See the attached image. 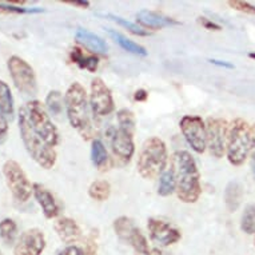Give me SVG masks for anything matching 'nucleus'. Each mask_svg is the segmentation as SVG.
Wrapping results in <instances>:
<instances>
[{"mask_svg": "<svg viewBox=\"0 0 255 255\" xmlns=\"http://www.w3.org/2000/svg\"><path fill=\"white\" fill-rule=\"evenodd\" d=\"M118 123H119V128L125 131L127 134L134 135L135 131V117L132 111L127 109L121 110L118 113Z\"/></svg>", "mask_w": 255, "mask_h": 255, "instance_id": "nucleus-29", "label": "nucleus"}, {"mask_svg": "<svg viewBox=\"0 0 255 255\" xmlns=\"http://www.w3.org/2000/svg\"><path fill=\"white\" fill-rule=\"evenodd\" d=\"M42 8H24V7H19V5L11 4L8 1H0V12L5 13H34V12H42Z\"/></svg>", "mask_w": 255, "mask_h": 255, "instance_id": "nucleus-32", "label": "nucleus"}, {"mask_svg": "<svg viewBox=\"0 0 255 255\" xmlns=\"http://www.w3.org/2000/svg\"><path fill=\"white\" fill-rule=\"evenodd\" d=\"M9 75L12 78V82L17 91H20L24 95L32 97L38 92V83H36V75L34 68L25 62L20 56L13 55L7 62Z\"/></svg>", "mask_w": 255, "mask_h": 255, "instance_id": "nucleus-7", "label": "nucleus"}, {"mask_svg": "<svg viewBox=\"0 0 255 255\" xmlns=\"http://www.w3.org/2000/svg\"><path fill=\"white\" fill-rule=\"evenodd\" d=\"M114 231H115V234L118 235V238L121 241L130 243V241L138 233L139 229L135 226L132 219L127 217H119L114 221Z\"/></svg>", "mask_w": 255, "mask_h": 255, "instance_id": "nucleus-20", "label": "nucleus"}, {"mask_svg": "<svg viewBox=\"0 0 255 255\" xmlns=\"http://www.w3.org/2000/svg\"><path fill=\"white\" fill-rule=\"evenodd\" d=\"M17 237V226L15 221L5 218L0 222V238L5 245H13Z\"/></svg>", "mask_w": 255, "mask_h": 255, "instance_id": "nucleus-27", "label": "nucleus"}, {"mask_svg": "<svg viewBox=\"0 0 255 255\" xmlns=\"http://www.w3.org/2000/svg\"><path fill=\"white\" fill-rule=\"evenodd\" d=\"M7 136H8V119L0 114V144L7 140Z\"/></svg>", "mask_w": 255, "mask_h": 255, "instance_id": "nucleus-35", "label": "nucleus"}, {"mask_svg": "<svg viewBox=\"0 0 255 255\" xmlns=\"http://www.w3.org/2000/svg\"><path fill=\"white\" fill-rule=\"evenodd\" d=\"M70 58H71V62L75 63L76 66H79L80 68L83 70H87L90 72H95L98 68V64H99V59L95 56V55H86L83 51L75 47L72 48L71 54H70Z\"/></svg>", "mask_w": 255, "mask_h": 255, "instance_id": "nucleus-22", "label": "nucleus"}, {"mask_svg": "<svg viewBox=\"0 0 255 255\" xmlns=\"http://www.w3.org/2000/svg\"><path fill=\"white\" fill-rule=\"evenodd\" d=\"M199 23H201L206 29H210V31H219V29H222L221 25L217 24L215 21L210 20V19H206V17H201V19H199Z\"/></svg>", "mask_w": 255, "mask_h": 255, "instance_id": "nucleus-37", "label": "nucleus"}, {"mask_svg": "<svg viewBox=\"0 0 255 255\" xmlns=\"http://www.w3.org/2000/svg\"><path fill=\"white\" fill-rule=\"evenodd\" d=\"M0 114H3L9 121H12L15 115L12 92L8 84L3 80H0Z\"/></svg>", "mask_w": 255, "mask_h": 255, "instance_id": "nucleus-21", "label": "nucleus"}, {"mask_svg": "<svg viewBox=\"0 0 255 255\" xmlns=\"http://www.w3.org/2000/svg\"><path fill=\"white\" fill-rule=\"evenodd\" d=\"M210 62L213 63V64H215V66H219V67L234 68V66H233V64H230V63H227V62H222V60H217V59H213V60H210Z\"/></svg>", "mask_w": 255, "mask_h": 255, "instance_id": "nucleus-41", "label": "nucleus"}, {"mask_svg": "<svg viewBox=\"0 0 255 255\" xmlns=\"http://www.w3.org/2000/svg\"><path fill=\"white\" fill-rule=\"evenodd\" d=\"M241 229L246 234H255V205L247 206L242 214Z\"/></svg>", "mask_w": 255, "mask_h": 255, "instance_id": "nucleus-31", "label": "nucleus"}, {"mask_svg": "<svg viewBox=\"0 0 255 255\" xmlns=\"http://www.w3.org/2000/svg\"><path fill=\"white\" fill-rule=\"evenodd\" d=\"M147 255H163V254H162V253H160V251H159L158 249H151L150 253H148V254H147Z\"/></svg>", "mask_w": 255, "mask_h": 255, "instance_id": "nucleus-42", "label": "nucleus"}, {"mask_svg": "<svg viewBox=\"0 0 255 255\" xmlns=\"http://www.w3.org/2000/svg\"><path fill=\"white\" fill-rule=\"evenodd\" d=\"M254 245H255V237H254Z\"/></svg>", "mask_w": 255, "mask_h": 255, "instance_id": "nucleus-45", "label": "nucleus"}, {"mask_svg": "<svg viewBox=\"0 0 255 255\" xmlns=\"http://www.w3.org/2000/svg\"><path fill=\"white\" fill-rule=\"evenodd\" d=\"M253 172H254V176H255V162L254 164H253Z\"/></svg>", "mask_w": 255, "mask_h": 255, "instance_id": "nucleus-44", "label": "nucleus"}, {"mask_svg": "<svg viewBox=\"0 0 255 255\" xmlns=\"http://www.w3.org/2000/svg\"><path fill=\"white\" fill-rule=\"evenodd\" d=\"M27 114H28L29 122L36 131V134L44 140L50 147L54 148L59 143L58 128L51 121L50 115L44 109V106L39 101H31L25 106Z\"/></svg>", "mask_w": 255, "mask_h": 255, "instance_id": "nucleus-6", "label": "nucleus"}, {"mask_svg": "<svg viewBox=\"0 0 255 255\" xmlns=\"http://www.w3.org/2000/svg\"><path fill=\"white\" fill-rule=\"evenodd\" d=\"M109 34L110 36H111L123 50L127 51V52H130V54L134 55H139V56H146L147 55V51L144 47H142L140 44H138V43L132 42L131 39L126 38L125 35L119 34L117 31H114V29H109Z\"/></svg>", "mask_w": 255, "mask_h": 255, "instance_id": "nucleus-23", "label": "nucleus"}, {"mask_svg": "<svg viewBox=\"0 0 255 255\" xmlns=\"http://www.w3.org/2000/svg\"><path fill=\"white\" fill-rule=\"evenodd\" d=\"M97 241H95L94 234H91L87 239H86V243H84V253H86V255H97Z\"/></svg>", "mask_w": 255, "mask_h": 255, "instance_id": "nucleus-34", "label": "nucleus"}, {"mask_svg": "<svg viewBox=\"0 0 255 255\" xmlns=\"http://www.w3.org/2000/svg\"><path fill=\"white\" fill-rule=\"evenodd\" d=\"M249 140H250V155L255 162V123L251 126L249 131Z\"/></svg>", "mask_w": 255, "mask_h": 255, "instance_id": "nucleus-38", "label": "nucleus"}, {"mask_svg": "<svg viewBox=\"0 0 255 255\" xmlns=\"http://www.w3.org/2000/svg\"><path fill=\"white\" fill-rule=\"evenodd\" d=\"M135 101H138V102H144L148 98V94H147L144 90H138V91L135 92Z\"/></svg>", "mask_w": 255, "mask_h": 255, "instance_id": "nucleus-39", "label": "nucleus"}, {"mask_svg": "<svg viewBox=\"0 0 255 255\" xmlns=\"http://www.w3.org/2000/svg\"><path fill=\"white\" fill-rule=\"evenodd\" d=\"M67 3L71 5H75V7H79V8H88L90 7V3L84 1V0H75V1H67Z\"/></svg>", "mask_w": 255, "mask_h": 255, "instance_id": "nucleus-40", "label": "nucleus"}, {"mask_svg": "<svg viewBox=\"0 0 255 255\" xmlns=\"http://www.w3.org/2000/svg\"><path fill=\"white\" fill-rule=\"evenodd\" d=\"M174 172L176 178V194L184 203H195L202 193L201 175L197 162L187 151L174 155Z\"/></svg>", "mask_w": 255, "mask_h": 255, "instance_id": "nucleus-1", "label": "nucleus"}, {"mask_svg": "<svg viewBox=\"0 0 255 255\" xmlns=\"http://www.w3.org/2000/svg\"><path fill=\"white\" fill-rule=\"evenodd\" d=\"M250 127L243 119H235L231 123L226 140V155L233 166H242L246 162L247 155L250 154V140H249Z\"/></svg>", "mask_w": 255, "mask_h": 255, "instance_id": "nucleus-5", "label": "nucleus"}, {"mask_svg": "<svg viewBox=\"0 0 255 255\" xmlns=\"http://www.w3.org/2000/svg\"><path fill=\"white\" fill-rule=\"evenodd\" d=\"M46 249V237L39 229H29L17 239L13 255H42Z\"/></svg>", "mask_w": 255, "mask_h": 255, "instance_id": "nucleus-12", "label": "nucleus"}, {"mask_svg": "<svg viewBox=\"0 0 255 255\" xmlns=\"http://www.w3.org/2000/svg\"><path fill=\"white\" fill-rule=\"evenodd\" d=\"M3 175L15 201L20 203L28 202L31 195L34 194V188L20 164L15 160H7L3 166Z\"/></svg>", "mask_w": 255, "mask_h": 255, "instance_id": "nucleus-8", "label": "nucleus"}, {"mask_svg": "<svg viewBox=\"0 0 255 255\" xmlns=\"http://www.w3.org/2000/svg\"><path fill=\"white\" fill-rule=\"evenodd\" d=\"M176 191V178L174 168L166 170L159 179L158 194L160 197H170Z\"/></svg>", "mask_w": 255, "mask_h": 255, "instance_id": "nucleus-25", "label": "nucleus"}, {"mask_svg": "<svg viewBox=\"0 0 255 255\" xmlns=\"http://www.w3.org/2000/svg\"><path fill=\"white\" fill-rule=\"evenodd\" d=\"M0 255H1V254H0Z\"/></svg>", "mask_w": 255, "mask_h": 255, "instance_id": "nucleus-46", "label": "nucleus"}, {"mask_svg": "<svg viewBox=\"0 0 255 255\" xmlns=\"http://www.w3.org/2000/svg\"><path fill=\"white\" fill-rule=\"evenodd\" d=\"M243 186L238 180H231L226 186L225 190V203H226L227 210L230 213H234L239 209L243 199Z\"/></svg>", "mask_w": 255, "mask_h": 255, "instance_id": "nucleus-19", "label": "nucleus"}, {"mask_svg": "<svg viewBox=\"0 0 255 255\" xmlns=\"http://www.w3.org/2000/svg\"><path fill=\"white\" fill-rule=\"evenodd\" d=\"M90 107L92 113L98 117H106L113 113L115 109L113 94L110 88L101 78H95L91 82V94H90Z\"/></svg>", "mask_w": 255, "mask_h": 255, "instance_id": "nucleus-11", "label": "nucleus"}, {"mask_svg": "<svg viewBox=\"0 0 255 255\" xmlns=\"http://www.w3.org/2000/svg\"><path fill=\"white\" fill-rule=\"evenodd\" d=\"M180 131L186 142L198 154H203L206 150V123L197 115H184L179 123Z\"/></svg>", "mask_w": 255, "mask_h": 255, "instance_id": "nucleus-9", "label": "nucleus"}, {"mask_svg": "<svg viewBox=\"0 0 255 255\" xmlns=\"http://www.w3.org/2000/svg\"><path fill=\"white\" fill-rule=\"evenodd\" d=\"M147 229L150 233L151 239L160 246H171L178 241H180L182 234L175 227H172L170 223L156 218H150L147 222Z\"/></svg>", "mask_w": 255, "mask_h": 255, "instance_id": "nucleus-13", "label": "nucleus"}, {"mask_svg": "<svg viewBox=\"0 0 255 255\" xmlns=\"http://www.w3.org/2000/svg\"><path fill=\"white\" fill-rule=\"evenodd\" d=\"M75 38L80 44H83L87 50H90L94 54H107V50H109L107 43L102 38H99L98 35L90 32L88 29H76Z\"/></svg>", "mask_w": 255, "mask_h": 255, "instance_id": "nucleus-18", "label": "nucleus"}, {"mask_svg": "<svg viewBox=\"0 0 255 255\" xmlns=\"http://www.w3.org/2000/svg\"><path fill=\"white\" fill-rule=\"evenodd\" d=\"M168 155L167 147L162 139L152 136L143 143L142 150L139 152L138 171L144 179H155L162 175L167 166Z\"/></svg>", "mask_w": 255, "mask_h": 255, "instance_id": "nucleus-4", "label": "nucleus"}, {"mask_svg": "<svg viewBox=\"0 0 255 255\" xmlns=\"http://www.w3.org/2000/svg\"><path fill=\"white\" fill-rule=\"evenodd\" d=\"M91 160L95 167L99 170H105L109 164V154L106 150V146L99 139H95L91 146Z\"/></svg>", "mask_w": 255, "mask_h": 255, "instance_id": "nucleus-24", "label": "nucleus"}, {"mask_svg": "<svg viewBox=\"0 0 255 255\" xmlns=\"http://www.w3.org/2000/svg\"><path fill=\"white\" fill-rule=\"evenodd\" d=\"M103 16L109 17V19L114 20L115 23L122 25V27H125L126 29L130 31L131 34L138 35V36H147V35H150V32H148L147 29H144L143 27H140V25L135 24V23H131V21L126 20V19H123V17L121 16H115V15H111V13H105Z\"/></svg>", "mask_w": 255, "mask_h": 255, "instance_id": "nucleus-30", "label": "nucleus"}, {"mask_svg": "<svg viewBox=\"0 0 255 255\" xmlns=\"http://www.w3.org/2000/svg\"><path fill=\"white\" fill-rule=\"evenodd\" d=\"M227 4L230 5L231 8L239 11V12L249 13V15H255V5L250 4L249 1H242V0H231V1H227Z\"/></svg>", "mask_w": 255, "mask_h": 255, "instance_id": "nucleus-33", "label": "nucleus"}, {"mask_svg": "<svg viewBox=\"0 0 255 255\" xmlns=\"http://www.w3.org/2000/svg\"><path fill=\"white\" fill-rule=\"evenodd\" d=\"M110 140H111V147H113L114 154L117 155L118 158L122 159L123 162H130L132 155L135 152V144L132 135L127 134L121 128H111V135H110Z\"/></svg>", "mask_w": 255, "mask_h": 255, "instance_id": "nucleus-14", "label": "nucleus"}, {"mask_svg": "<svg viewBox=\"0 0 255 255\" xmlns=\"http://www.w3.org/2000/svg\"><path fill=\"white\" fill-rule=\"evenodd\" d=\"M32 188H34V195L39 206L42 207L44 217L47 219H54V218L58 217L59 213H60V207H59L58 202L55 201L54 195L44 186L39 183H35Z\"/></svg>", "mask_w": 255, "mask_h": 255, "instance_id": "nucleus-15", "label": "nucleus"}, {"mask_svg": "<svg viewBox=\"0 0 255 255\" xmlns=\"http://www.w3.org/2000/svg\"><path fill=\"white\" fill-rule=\"evenodd\" d=\"M46 106L48 113L52 117H59V115H62L63 109L66 105H63V97L60 92L51 91L46 98Z\"/></svg>", "mask_w": 255, "mask_h": 255, "instance_id": "nucleus-28", "label": "nucleus"}, {"mask_svg": "<svg viewBox=\"0 0 255 255\" xmlns=\"http://www.w3.org/2000/svg\"><path fill=\"white\" fill-rule=\"evenodd\" d=\"M110 194H111V186L107 180H95L88 188V195L94 201H107L110 198Z\"/></svg>", "mask_w": 255, "mask_h": 255, "instance_id": "nucleus-26", "label": "nucleus"}, {"mask_svg": "<svg viewBox=\"0 0 255 255\" xmlns=\"http://www.w3.org/2000/svg\"><path fill=\"white\" fill-rule=\"evenodd\" d=\"M136 21L142 25L143 28L150 29H160L164 27H170V25L179 24L178 21L171 19V17L163 16L158 12L154 11H148V9H142L136 13Z\"/></svg>", "mask_w": 255, "mask_h": 255, "instance_id": "nucleus-16", "label": "nucleus"}, {"mask_svg": "<svg viewBox=\"0 0 255 255\" xmlns=\"http://www.w3.org/2000/svg\"><path fill=\"white\" fill-rule=\"evenodd\" d=\"M249 56H250L251 59H255V52H251V54L249 55Z\"/></svg>", "mask_w": 255, "mask_h": 255, "instance_id": "nucleus-43", "label": "nucleus"}, {"mask_svg": "<svg viewBox=\"0 0 255 255\" xmlns=\"http://www.w3.org/2000/svg\"><path fill=\"white\" fill-rule=\"evenodd\" d=\"M67 118L71 126L78 130L83 138H90L91 135V117H90V105L87 102L86 90L80 83H72L68 87L64 97Z\"/></svg>", "mask_w": 255, "mask_h": 255, "instance_id": "nucleus-3", "label": "nucleus"}, {"mask_svg": "<svg viewBox=\"0 0 255 255\" xmlns=\"http://www.w3.org/2000/svg\"><path fill=\"white\" fill-rule=\"evenodd\" d=\"M54 227L59 238L62 239L64 243H67V245L78 242L80 237H82L80 227L71 218H59L58 221L55 222Z\"/></svg>", "mask_w": 255, "mask_h": 255, "instance_id": "nucleus-17", "label": "nucleus"}, {"mask_svg": "<svg viewBox=\"0 0 255 255\" xmlns=\"http://www.w3.org/2000/svg\"><path fill=\"white\" fill-rule=\"evenodd\" d=\"M227 123L217 118H209L206 122V144L211 155L215 158H222L226 152Z\"/></svg>", "mask_w": 255, "mask_h": 255, "instance_id": "nucleus-10", "label": "nucleus"}, {"mask_svg": "<svg viewBox=\"0 0 255 255\" xmlns=\"http://www.w3.org/2000/svg\"><path fill=\"white\" fill-rule=\"evenodd\" d=\"M19 131H20L21 140L24 143L27 152L31 158L40 166V167L50 170L56 163V152L43 140L29 122L28 114L25 107H21L19 111Z\"/></svg>", "mask_w": 255, "mask_h": 255, "instance_id": "nucleus-2", "label": "nucleus"}, {"mask_svg": "<svg viewBox=\"0 0 255 255\" xmlns=\"http://www.w3.org/2000/svg\"><path fill=\"white\" fill-rule=\"evenodd\" d=\"M58 255H86V253L80 247L72 245V246H67L66 249H63Z\"/></svg>", "mask_w": 255, "mask_h": 255, "instance_id": "nucleus-36", "label": "nucleus"}]
</instances>
